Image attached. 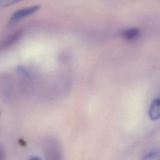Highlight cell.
Listing matches in <instances>:
<instances>
[{
    "label": "cell",
    "instance_id": "obj_3",
    "mask_svg": "<svg viewBox=\"0 0 160 160\" xmlns=\"http://www.w3.org/2000/svg\"><path fill=\"white\" fill-rule=\"evenodd\" d=\"M140 35V31L138 29L132 28L124 29L122 32V37L128 41H134L137 39Z\"/></svg>",
    "mask_w": 160,
    "mask_h": 160
},
{
    "label": "cell",
    "instance_id": "obj_4",
    "mask_svg": "<svg viewBox=\"0 0 160 160\" xmlns=\"http://www.w3.org/2000/svg\"><path fill=\"white\" fill-rule=\"evenodd\" d=\"M19 36H20V34L19 32H17V33L13 34L12 36L9 38L3 43L1 44V48H6L7 47L11 46L19 39Z\"/></svg>",
    "mask_w": 160,
    "mask_h": 160
},
{
    "label": "cell",
    "instance_id": "obj_2",
    "mask_svg": "<svg viewBox=\"0 0 160 160\" xmlns=\"http://www.w3.org/2000/svg\"><path fill=\"white\" fill-rule=\"evenodd\" d=\"M148 114L152 120L160 119V97L156 98L151 102L149 108Z\"/></svg>",
    "mask_w": 160,
    "mask_h": 160
},
{
    "label": "cell",
    "instance_id": "obj_5",
    "mask_svg": "<svg viewBox=\"0 0 160 160\" xmlns=\"http://www.w3.org/2000/svg\"><path fill=\"white\" fill-rule=\"evenodd\" d=\"M160 158V151L154 150L150 151L146 154L144 156V159H159Z\"/></svg>",
    "mask_w": 160,
    "mask_h": 160
},
{
    "label": "cell",
    "instance_id": "obj_6",
    "mask_svg": "<svg viewBox=\"0 0 160 160\" xmlns=\"http://www.w3.org/2000/svg\"><path fill=\"white\" fill-rule=\"evenodd\" d=\"M21 0H0V8H4L18 2Z\"/></svg>",
    "mask_w": 160,
    "mask_h": 160
},
{
    "label": "cell",
    "instance_id": "obj_1",
    "mask_svg": "<svg viewBox=\"0 0 160 160\" xmlns=\"http://www.w3.org/2000/svg\"><path fill=\"white\" fill-rule=\"evenodd\" d=\"M39 9V6H33L19 9L16 11L14 13H13V14H12L9 22L11 24H14V22L19 21L22 18H24L31 14H33Z\"/></svg>",
    "mask_w": 160,
    "mask_h": 160
}]
</instances>
